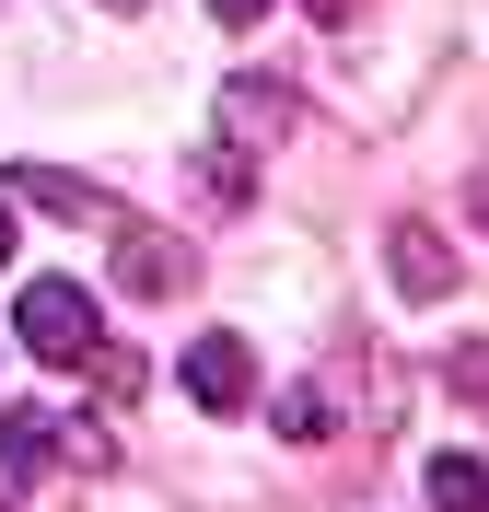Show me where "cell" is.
<instances>
[{
	"mask_svg": "<svg viewBox=\"0 0 489 512\" xmlns=\"http://www.w3.org/2000/svg\"><path fill=\"white\" fill-rule=\"evenodd\" d=\"M12 338H24L35 361L82 373V361L105 350V303H94L82 280H24V303H12Z\"/></svg>",
	"mask_w": 489,
	"mask_h": 512,
	"instance_id": "obj_1",
	"label": "cell"
},
{
	"mask_svg": "<svg viewBox=\"0 0 489 512\" xmlns=\"http://www.w3.org/2000/svg\"><path fill=\"white\" fill-rule=\"evenodd\" d=\"M280 128H292V94H280V82H233V94H222V140H210V152H222L210 187L233 198V187H245V152H268Z\"/></svg>",
	"mask_w": 489,
	"mask_h": 512,
	"instance_id": "obj_2",
	"label": "cell"
},
{
	"mask_svg": "<svg viewBox=\"0 0 489 512\" xmlns=\"http://www.w3.org/2000/svg\"><path fill=\"white\" fill-rule=\"evenodd\" d=\"M187 280H198V256L175 245V233H152V222H129V233H117V291L163 303V291H187Z\"/></svg>",
	"mask_w": 489,
	"mask_h": 512,
	"instance_id": "obj_3",
	"label": "cell"
},
{
	"mask_svg": "<svg viewBox=\"0 0 489 512\" xmlns=\"http://www.w3.org/2000/svg\"><path fill=\"white\" fill-rule=\"evenodd\" d=\"M187 396L210 419H233L245 396H257V361H245V338H187Z\"/></svg>",
	"mask_w": 489,
	"mask_h": 512,
	"instance_id": "obj_4",
	"label": "cell"
},
{
	"mask_svg": "<svg viewBox=\"0 0 489 512\" xmlns=\"http://www.w3.org/2000/svg\"><path fill=\"white\" fill-rule=\"evenodd\" d=\"M385 268H396L408 303H443V291H455V245H443L431 222H396V233H385Z\"/></svg>",
	"mask_w": 489,
	"mask_h": 512,
	"instance_id": "obj_5",
	"label": "cell"
},
{
	"mask_svg": "<svg viewBox=\"0 0 489 512\" xmlns=\"http://www.w3.org/2000/svg\"><path fill=\"white\" fill-rule=\"evenodd\" d=\"M47 454H59V419L47 408H0V478H35Z\"/></svg>",
	"mask_w": 489,
	"mask_h": 512,
	"instance_id": "obj_6",
	"label": "cell"
},
{
	"mask_svg": "<svg viewBox=\"0 0 489 512\" xmlns=\"http://www.w3.org/2000/svg\"><path fill=\"white\" fill-rule=\"evenodd\" d=\"M12 187H24V198H47V210H70V222H94V210H105V187H94V175H59V163H12Z\"/></svg>",
	"mask_w": 489,
	"mask_h": 512,
	"instance_id": "obj_7",
	"label": "cell"
},
{
	"mask_svg": "<svg viewBox=\"0 0 489 512\" xmlns=\"http://www.w3.org/2000/svg\"><path fill=\"white\" fill-rule=\"evenodd\" d=\"M431 512H489V466L478 454H431Z\"/></svg>",
	"mask_w": 489,
	"mask_h": 512,
	"instance_id": "obj_8",
	"label": "cell"
},
{
	"mask_svg": "<svg viewBox=\"0 0 489 512\" xmlns=\"http://www.w3.org/2000/svg\"><path fill=\"white\" fill-rule=\"evenodd\" d=\"M280 431H292V443H326V396H315V384H292V396H280Z\"/></svg>",
	"mask_w": 489,
	"mask_h": 512,
	"instance_id": "obj_9",
	"label": "cell"
},
{
	"mask_svg": "<svg viewBox=\"0 0 489 512\" xmlns=\"http://www.w3.org/2000/svg\"><path fill=\"white\" fill-rule=\"evenodd\" d=\"M303 12H315V24H350V12H361V0H303Z\"/></svg>",
	"mask_w": 489,
	"mask_h": 512,
	"instance_id": "obj_10",
	"label": "cell"
},
{
	"mask_svg": "<svg viewBox=\"0 0 489 512\" xmlns=\"http://www.w3.org/2000/svg\"><path fill=\"white\" fill-rule=\"evenodd\" d=\"M210 12H222V24H257V12H268V0H210Z\"/></svg>",
	"mask_w": 489,
	"mask_h": 512,
	"instance_id": "obj_11",
	"label": "cell"
},
{
	"mask_svg": "<svg viewBox=\"0 0 489 512\" xmlns=\"http://www.w3.org/2000/svg\"><path fill=\"white\" fill-rule=\"evenodd\" d=\"M0 268H12V210H0Z\"/></svg>",
	"mask_w": 489,
	"mask_h": 512,
	"instance_id": "obj_12",
	"label": "cell"
},
{
	"mask_svg": "<svg viewBox=\"0 0 489 512\" xmlns=\"http://www.w3.org/2000/svg\"><path fill=\"white\" fill-rule=\"evenodd\" d=\"M478 222H489V175H478Z\"/></svg>",
	"mask_w": 489,
	"mask_h": 512,
	"instance_id": "obj_13",
	"label": "cell"
},
{
	"mask_svg": "<svg viewBox=\"0 0 489 512\" xmlns=\"http://www.w3.org/2000/svg\"><path fill=\"white\" fill-rule=\"evenodd\" d=\"M105 12H140V0H105Z\"/></svg>",
	"mask_w": 489,
	"mask_h": 512,
	"instance_id": "obj_14",
	"label": "cell"
},
{
	"mask_svg": "<svg viewBox=\"0 0 489 512\" xmlns=\"http://www.w3.org/2000/svg\"><path fill=\"white\" fill-rule=\"evenodd\" d=\"M0 512H12V501H0Z\"/></svg>",
	"mask_w": 489,
	"mask_h": 512,
	"instance_id": "obj_15",
	"label": "cell"
}]
</instances>
